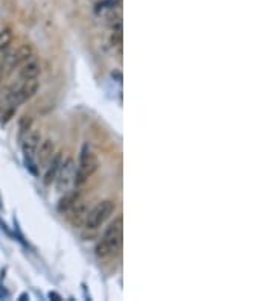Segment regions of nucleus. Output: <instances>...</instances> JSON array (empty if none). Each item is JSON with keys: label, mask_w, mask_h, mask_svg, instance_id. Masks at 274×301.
<instances>
[{"label": "nucleus", "mask_w": 274, "mask_h": 301, "mask_svg": "<svg viewBox=\"0 0 274 301\" xmlns=\"http://www.w3.org/2000/svg\"><path fill=\"white\" fill-rule=\"evenodd\" d=\"M122 227H124L122 216H116L113 222L107 227L104 234L100 236V241L94 247V254L99 259H107L113 256L116 251H119L122 245Z\"/></svg>", "instance_id": "f257e3e1"}, {"label": "nucleus", "mask_w": 274, "mask_h": 301, "mask_svg": "<svg viewBox=\"0 0 274 301\" xmlns=\"http://www.w3.org/2000/svg\"><path fill=\"white\" fill-rule=\"evenodd\" d=\"M98 167H99L98 155L86 143L81 149V154H80V161H78V167H76V172H75V186L78 189L82 187L96 174Z\"/></svg>", "instance_id": "f03ea898"}, {"label": "nucleus", "mask_w": 274, "mask_h": 301, "mask_svg": "<svg viewBox=\"0 0 274 301\" xmlns=\"http://www.w3.org/2000/svg\"><path fill=\"white\" fill-rule=\"evenodd\" d=\"M114 212H116L114 201H112V199L100 201V203H98L92 210H88V215L86 218L84 227L87 230L94 231V230H98V228H100L102 225H104L113 216Z\"/></svg>", "instance_id": "7ed1b4c3"}, {"label": "nucleus", "mask_w": 274, "mask_h": 301, "mask_svg": "<svg viewBox=\"0 0 274 301\" xmlns=\"http://www.w3.org/2000/svg\"><path fill=\"white\" fill-rule=\"evenodd\" d=\"M30 56H34L32 44L24 43V44L18 46L12 53H10L8 56L4 58V65L8 72H11V70L17 69V67H20L23 62H26Z\"/></svg>", "instance_id": "20e7f679"}, {"label": "nucleus", "mask_w": 274, "mask_h": 301, "mask_svg": "<svg viewBox=\"0 0 274 301\" xmlns=\"http://www.w3.org/2000/svg\"><path fill=\"white\" fill-rule=\"evenodd\" d=\"M22 69L18 72V78L20 81H28V79H36L40 76L42 73V64L38 59H36L34 56H30L26 62H23Z\"/></svg>", "instance_id": "39448f33"}, {"label": "nucleus", "mask_w": 274, "mask_h": 301, "mask_svg": "<svg viewBox=\"0 0 274 301\" xmlns=\"http://www.w3.org/2000/svg\"><path fill=\"white\" fill-rule=\"evenodd\" d=\"M42 142V134L38 131L28 132V136L22 140V149H23V157H30L36 158L37 149Z\"/></svg>", "instance_id": "423d86ee"}, {"label": "nucleus", "mask_w": 274, "mask_h": 301, "mask_svg": "<svg viewBox=\"0 0 274 301\" xmlns=\"http://www.w3.org/2000/svg\"><path fill=\"white\" fill-rule=\"evenodd\" d=\"M61 164H62V155H61V152H55L54 157L50 158V161L48 163V169H46L44 177H43L44 186H50L58 178Z\"/></svg>", "instance_id": "0eeeda50"}, {"label": "nucleus", "mask_w": 274, "mask_h": 301, "mask_svg": "<svg viewBox=\"0 0 274 301\" xmlns=\"http://www.w3.org/2000/svg\"><path fill=\"white\" fill-rule=\"evenodd\" d=\"M54 154H55V143L50 139L43 140L37 149V154H36V161H37L38 167L48 164L50 161V158L54 157Z\"/></svg>", "instance_id": "6e6552de"}, {"label": "nucleus", "mask_w": 274, "mask_h": 301, "mask_svg": "<svg viewBox=\"0 0 274 301\" xmlns=\"http://www.w3.org/2000/svg\"><path fill=\"white\" fill-rule=\"evenodd\" d=\"M80 198H81V193H80L78 189H76V190H72V192H67V193L60 199V203H58V206H56L58 212H60V213H68V212H70V210L80 203Z\"/></svg>", "instance_id": "1a4fd4ad"}, {"label": "nucleus", "mask_w": 274, "mask_h": 301, "mask_svg": "<svg viewBox=\"0 0 274 301\" xmlns=\"http://www.w3.org/2000/svg\"><path fill=\"white\" fill-rule=\"evenodd\" d=\"M14 40V33L11 27H4L0 30V55H5Z\"/></svg>", "instance_id": "9d476101"}, {"label": "nucleus", "mask_w": 274, "mask_h": 301, "mask_svg": "<svg viewBox=\"0 0 274 301\" xmlns=\"http://www.w3.org/2000/svg\"><path fill=\"white\" fill-rule=\"evenodd\" d=\"M17 108L8 102H0V125H6L16 114Z\"/></svg>", "instance_id": "9b49d317"}, {"label": "nucleus", "mask_w": 274, "mask_h": 301, "mask_svg": "<svg viewBox=\"0 0 274 301\" xmlns=\"http://www.w3.org/2000/svg\"><path fill=\"white\" fill-rule=\"evenodd\" d=\"M23 163L24 167L34 175V177H38V164L36 161V158H30V157H23Z\"/></svg>", "instance_id": "f8f14e48"}, {"label": "nucleus", "mask_w": 274, "mask_h": 301, "mask_svg": "<svg viewBox=\"0 0 274 301\" xmlns=\"http://www.w3.org/2000/svg\"><path fill=\"white\" fill-rule=\"evenodd\" d=\"M29 128H30V119H22L20 120V132H18V139L20 140H23L28 136Z\"/></svg>", "instance_id": "ddd939ff"}, {"label": "nucleus", "mask_w": 274, "mask_h": 301, "mask_svg": "<svg viewBox=\"0 0 274 301\" xmlns=\"http://www.w3.org/2000/svg\"><path fill=\"white\" fill-rule=\"evenodd\" d=\"M49 298H50V300H56V301H60V300H61V295H58L56 292H49Z\"/></svg>", "instance_id": "4468645a"}, {"label": "nucleus", "mask_w": 274, "mask_h": 301, "mask_svg": "<svg viewBox=\"0 0 274 301\" xmlns=\"http://www.w3.org/2000/svg\"><path fill=\"white\" fill-rule=\"evenodd\" d=\"M4 69H5L4 61H0V84H2V75H4Z\"/></svg>", "instance_id": "2eb2a0df"}, {"label": "nucleus", "mask_w": 274, "mask_h": 301, "mask_svg": "<svg viewBox=\"0 0 274 301\" xmlns=\"http://www.w3.org/2000/svg\"><path fill=\"white\" fill-rule=\"evenodd\" d=\"M18 300H22V301H26V300H29V295H28V294H22V295L18 297Z\"/></svg>", "instance_id": "dca6fc26"}]
</instances>
